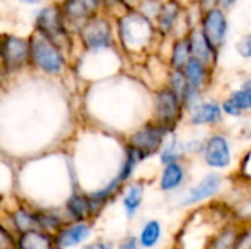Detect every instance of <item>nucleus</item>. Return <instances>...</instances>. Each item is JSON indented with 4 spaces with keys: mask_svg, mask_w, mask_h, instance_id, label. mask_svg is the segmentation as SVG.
<instances>
[{
    "mask_svg": "<svg viewBox=\"0 0 251 249\" xmlns=\"http://www.w3.org/2000/svg\"><path fill=\"white\" fill-rule=\"evenodd\" d=\"M90 233H91V230L87 223L81 222V223L71 225L57 233V236L54 239V247L56 249H68L76 247V245L82 244L90 236Z\"/></svg>",
    "mask_w": 251,
    "mask_h": 249,
    "instance_id": "nucleus-10",
    "label": "nucleus"
},
{
    "mask_svg": "<svg viewBox=\"0 0 251 249\" xmlns=\"http://www.w3.org/2000/svg\"><path fill=\"white\" fill-rule=\"evenodd\" d=\"M162 236V226L157 220H150L146 223V226L143 227L141 233H140V244L144 249L154 248L157 245V242L160 241Z\"/></svg>",
    "mask_w": 251,
    "mask_h": 249,
    "instance_id": "nucleus-19",
    "label": "nucleus"
},
{
    "mask_svg": "<svg viewBox=\"0 0 251 249\" xmlns=\"http://www.w3.org/2000/svg\"><path fill=\"white\" fill-rule=\"evenodd\" d=\"M119 35L126 48L137 50L150 43L153 26L147 16L131 12L119 21Z\"/></svg>",
    "mask_w": 251,
    "mask_h": 249,
    "instance_id": "nucleus-1",
    "label": "nucleus"
},
{
    "mask_svg": "<svg viewBox=\"0 0 251 249\" xmlns=\"http://www.w3.org/2000/svg\"><path fill=\"white\" fill-rule=\"evenodd\" d=\"M19 1H24V3H38L41 0H19Z\"/></svg>",
    "mask_w": 251,
    "mask_h": 249,
    "instance_id": "nucleus-32",
    "label": "nucleus"
},
{
    "mask_svg": "<svg viewBox=\"0 0 251 249\" xmlns=\"http://www.w3.org/2000/svg\"><path fill=\"white\" fill-rule=\"evenodd\" d=\"M29 53L31 45L22 38L9 37L3 43V62L4 66H9L10 69L22 66L26 62Z\"/></svg>",
    "mask_w": 251,
    "mask_h": 249,
    "instance_id": "nucleus-9",
    "label": "nucleus"
},
{
    "mask_svg": "<svg viewBox=\"0 0 251 249\" xmlns=\"http://www.w3.org/2000/svg\"><path fill=\"white\" fill-rule=\"evenodd\" d=\"M221 183H222V179L219 175H207L201 182H199L190 191V194L184 200L182 205H191V204H197L200 201L212 198L219 191Z\"/></svg>",
    "mask_w": 251,
    "mask_h": 249,
    "instance_id": "nucleus-11",
    "label": "nucleus"
},
{
    "mask_svg": "<svg viewBox=\"0 0 251 249\" xmlns=\"http://www.w3.org/2000/svg\"><path fill=\"white\" fill-rule=\"evenodd\" d=\"M184 181V170L178 163L168 164L160 178V189L165 192L176 189Z\"/></svg>",
    "mask_w": 251,
    "mask_h": 249,
    "instance_id": "nucleus-16",
    "label": "nucleus"
},
{
    "mask_svg": "<svg viewBox=\"0 0 251 249\" xmlns=\"http://www.w3.org/2000/svg\"><path fill=\"white\" fill-rule=\"evenodd\" d=\"M204 160L215 169L228 167L231 164V148L226 138L221 135L212 136L204 147Z\"/></svg>",
    "mask_w": 251,
    "mask_h": 249,
    "instance_id": "nucleus-6",
    "label": "nucleus"
},
{
    "mask_svg": "<svg viewBox=\"0 0 251 249\" xmlns=\"http://www.w3.org/2000/svg\"><path fill=\"white\" fill-rule=\"evenodd\" d=\"M181 151H179V147H178V141H172V144L171 145H168L166 148H165V151L162 153V156H160V161L163 163V164H172V163H176V160L181 157V154H179Z\"/></svg>",
    "mask_w": 251,
    "mask_h": 249,
    "instance_id": "nucleus-27",
    "label": "nucleus"
},
{
    "mask_svg": "<svg viewBox=\"0 0 251 249\" xmlns=\"http://www.w3.org/2000/svg\"><path fill=\"white\" fill-rule=\"evenodd\" d=\"M237 51L246 57V59H251V35H244L238 44H237Z\"/></svg>",
    "mask_w": 251,
    "mask_h": 249,
    "instance_id": "nucleus-28",
    "label": "nucleus"
},
{
    "mask_svg": "<svg viewBox=\"0 0 251 249\" xmlns=\"http://www.w3.org/2000/svg\"><path fill=\"white\" fill-rule=\"evenodd\" d=\"M68 211L72 217L82 220L90 213H94V205L91 198H85L82 195H74L68 201Z\"/></svg>",
    "mask_w": 251,
    "mask_h": 249,
    "instance_id": "nucleus-20",
    "label": "nucleus"
},
{
    "mask_svg": "<svg viewBox=\"0 0 251 249\" xmlns=\"http://www.w3.org/2000/svg\"><path fill=\"white\" fill-rule=\"evenodd\" d=\"M191 54V45L188 40H181L175 44L174 53H172V65L176 70H181L182 68L187 66Z\"/></svg>",
    "mask_w": 251,
    "mask_h": 249,
    "instance_id": "nucleus-23",
    "label": "nucleus"
},
{
    "mask_svg": "<svg viewBox=\"0 0 251 249\" xmlns=\"http://www.w3.org/2000/svg\"><path fill=\"white\" fill-rule=\"evenodd\" d=\"M82 40L88 48H103L110 44L112 29L106 19H90L82 28Z\"/></svg>",
    "mask_w": 251,
    "mask_h": 249,
    "instance_id": "nucleus-5",
    "label": "nucleus"
},
{
    "mask_svg": "<svg viewBox=\"0 0 251 249\" xmlns=\"http://www.w3.org/2000/svg\"><path fill=\"white\" fill-rule=\"evenodd\" d=\"M31 57L34 63L47 73H59L63 68V56L59 47L49 38L37 32L31 38Z\"/></svg>",
    "mask_w": 251,
    "mask_h": 249,
    "instance_id": "nucleus-2",
    "label": "nucleus"
},
{
    "mask_svg": "<svg viewBox=\"0 0 251 249\" xmlns=\"http://www.w3.org/2000/svg\"><path fill=\"white\" fill-rule=\"evenodd\" d=\"M12 219H13V222H15L16 229L21 230L22 233L35 230V227L38 226V225H37V217H35V214H29V213L25 211V210H18V211H15L13 216H12Z\"/></svg>",
    "mask_w": 251,
    "mask_h": 249,
    "instance_id": "nucleus-24",
    "label": "nucleus"
},
{
    "mask_svg": "<svg viewBox=\"0 0 251 249\" xmlns=\"http://www.w3.org/2000/svg\"><path fill=\"white\" fill-rule=\"evenodd\" d=\"M238 238L234 230H224L222 235L213 239L212 249H235L238 247Z\"/></svg>",
    "mask_w": 251,
    "mask_h": 249,
    "instance_id": "nucleus-26",
    "label": "nucleus"
},
{
    "mask_svg": "<svg viewBox=\"0 0 251 249\" xmlns=\"http://www.w3.org/2000/svg\"><path fill=\"white\" fill-rule=\"evenodd\" d=\"M85 249H113V244L109 241H97V242L87 245Z\"/></svg>",
    "mask_w": 251,
    "mask_h": 249,
    "instance_id": "nucleus-30",
    "label": "nucleus"
},
{
    "mask_svg": "<svg viewBox=\"0 0 251 249\" xmlns=\"http://www.w3.org/2000/svg\"><path fill=\"white\" fill-rule=\"evenodd\" d=\"M140 160H143L140 153L129 145V148L126 151V158L124 161V166H122V170H121V173L118 176L121 179V182H125L126 179H129V176L132 175V172H134V169H135V166H137V163Z\"/></svg>",
    "mask_w": 251,
    "mask_h": 249,
    "instance_id": "nucleus-25",
    "label": "nucleus"
},
{
    "mask_svg": "<svg viewBox=\"0 0 251 249\" xmlns=\"http://www.w3.org/2000/svg\"><path fill=\"white\" fill-rule=\"evenodd\" d=\"M143 186L140 183H135V185H131L125 198H124V207H125V211L128 214V217H134L138 211V208L141 207V203H143Z\"/></svg>",
    "mask_w": 251,
    "mask_h": 249,
    "instance_id": "nucleus-21",
    "label": "nucleus"
},
{
    "mask_svg": "<svg viewBox=\"0 0 251 249\" xmlns=\"http://www.w3.org/2000/svg\"><path fill=\"white\" fill-rule=\"evenodd\" d=\"M222 116V107L216 103H204L194 109L191 116V123L194 125H207V123H216L221 120Z\"/></svg>",
    "mask_w": 251,
    "mask_h": 249,
    "instance_id": "nucleus-15",
    "label": "nucleus"
},
{
    "mask_svg": "<svg viewBox=\"0 0 251 249\" xmlns=\"http://www.w3.org/2000/svg\"><path fill=\"white\" fill-rule=\"evenodd\" d=\"M118 249H144L141 247V244H140V241L138 239H135V238H132V236H129V238H126L119 247Z\"/></svg>",
    "mask_w": 251,
    "mask_h": 249,
    "instance_id": "nucleus-29",
    "label": "nucleus"
},
{
    "mask_svg": "<svg viewBox=\"0 0 251 249\" xmlns=\"http://www.w3.org/2000/svg\"><path fill=\"white\" fill-rule=\"evenodd\" d=\"M235 1H237V0H221V3H222L224 7H229V6H231L232 3H235Z\"/></svg>",
    "mask_w": 251,
    "mask_h": 249,
    "instance_id": "nucleus-31",
    "label": "nucleus"
},
{
    "mask_svg": "<svg viewBox=\"0 0 251 249\" xmlns=\"http://www.w3.org/2000/svg\"><path fill=\"white\" fill-rule=\"evenodd\" d=\"M166 126L159 125H147L137 134L131 136V147L135 148L143 158L156 153L163 144V138L166 135Z\"/></svg>",
    "mask_w": 251,
    "mask_h": 249,
    "instance_id": "nucleus-3",
    "label": "nucleus"
},
{
    "mask_svg": "<svg viewBox=\"0 0 251 249\" xmlns=\"http://www.w3.org/2000/svg\"><path fill=\"white\" fill-rule=\"evenodd\" d=\"M222 109L229 116H240L244 110L251 109V88L243 87L235 91L224 104Z\"/></svg>",
    "mask_w": 251,
    "mask_h": 249,
    "instance_id": "nucleus-13",
    "label": "nucleus"
},
{
    "mask_svg": "<svg viewBox=\"0 0 251 249\" xmlns=\"http://www.w3.org/2000/svg\"><path fill=\"white\" fill-rule=\"evenodd\" d=\"M178 10H179V6L174 0H171L162 6L160 13H159V25H160V29L163 32H168L172 28V25L178 16Z\"/></svg>",
    "mask_w": 251,
    "mask_h": 249,
    "instance_id": "nucleus-22",
    "label": "nucleus"
},
{
    "mask_svg": "<svg viewBox=\"0 0 251 249\" xmlns=\"http://www.w3.org/2000/svg\"><path fill=\"white\" fill-rule=\"evenodd\" d=\"M244 87H247V88H251V78L249 79V81H247V82H246V84H244Z\"/></svg>",
    "mask_w": 251,
    "mask_h": 249,
    "instance_id": "nucleus-33",
    "label": "nucleus"
},
{
    "mask_svg": "<svg viewBox=\"0 0 251 249\" xmlns=\"http://www.w3.org/2000/svg\"><path fill=\"white\" fill-rule=\"evenodd\" d=\"M51 248V239L49 235L31 230L26 233H22L19 239V249H50Z\"/></svg>",
    "mask_w": 251,
    "mask_h": 249,
    "instance_id": "nucleus-18",
    "label": "nucleus"
},
{
    "mask_svg": "<svg viewBox=\"0 0 251 249\" xmlns=\"http://www.w3.org/2000/svg\"><path fill=\"white\" fill-rule=\"evenodd\" d=\"M203 34L206 35L209 44L215 48L221 47L226 34V19L222 10L210 9L203 21Z\"/></svg>",
    "mask_w": 251,
    "mask_h": 249,
    "instance_id": "nucleus-8",
    "label": "nucleus"
},
{
    "mask_svg": "<svg viewBox=\"0 0 251 249\" xmlns=\"http://www.w3.org/2000/svg\"><path fill=\"white\" fill-rule=\"evenodd\" d=\"M97 4L99 0H66L63 9H65V15L72 21H82L94 15Z\"/></svg>",
    "mask_w": 251,
    "mask_h": 249,
    "instance_id": "nucleus-12",
    "label": "nucleus"
},
{
    "mask_svg": "<svg viewBox=\"0 0 251 249\" xmlns=\"http://www.w3.org/2000/svg\"><path fill=\"white\" fill-rule=\"evenodd\" d=\"M185 78L188 81V85L193 90H199L206 81V68H204V65L200 60H197L196 57L191 56V59L188 60V63L185 66Z\"/></svg>",
    "mask_w": 251,
    "mask_h": 249,
    "instance_id": "nucleus-17",
    "label": "nucleus"
},
{
    "mask_svg": "<svg viewBox=\"0 0 251 249\" xmlns=\"http://www.w3.org/2000/svg\"><path fill=\"white\" fill-rule=\"evenodd\" d=\"M37 29L41 35L49 38L51 43H54L59 47V43L63 41L65 38V29H63V22H62V15L57 7L49 6L43 9L37 19H35Z\"/></svg>",
    "mask_w": 251,
    "mask_h": 249,
    "instance_id": "nucleus-4",
    "label": "nucleus"
},
{
    "mask_svg": "<svg viewBox=\"0 0 251 249\" xmlns=\"http://www.w3.org/2000/svg\"><path fill=\"white\" fill-rule=\"evenodd\" d=\"M190 45H191V54L193 57H196L197 60H200L203 65H209L212 62V56H213V47L209 44L206 35L203 34V31H193L190 34Z\"/></svg>",
    "mask_w": 251,
    "mask_h": 249,
    "instance_id": "nucleus-14",
    "label": "nucleus"
},
{
    "mask_svg": "<svg viewBox=\"0 0 251 249\" xmlns=\"http://www.w3.org/2000/svg\"><path fill=\"white\" fill-rule=\"evenodd\" d=\"M179 95L174 90H163L156 98V114L162 125L169 128L179 114Z\"/></svg>",
    "mask_w": 251,
    "mask_h": 249,
    "instance_id": "nucleus-7",
    "label": "nucleus"
}]
</instances>
